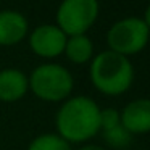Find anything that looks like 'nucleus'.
Segmentation results:
<instances>
[{
	"label": "nucleus",
	"instance_id": "11",
	"mask_svg": "<svg viewBox=\"0 0 150 150\" xmlns=\"http://www.w3.org/2000/svg\"><path fill=\"white\" fill-rule=\"evenodd\" d=\"M28 150H71V144H68L58 134L45 132L31 140Z\"/></svg>",
	"mask_w": 150,
	"mask_h": 150
},
{
	"label": "nucleus",
	"instance_id": "2",
	"mask_svg": "<svg viewBox=\"0 0 150 150\" xmlns=\"http://www.w3.org/2000/svg\"><path fill=\"white\" fill-rule=\"evenodd\" d=\"M91 82L98 92L110 97L129 91L134 81V66L127 57L115 53L111 50L94 55L89 68Z\"/></svg>",
	"mask_w": 150,
	"mask_h": 150
},
{
	"label": "nucleus",
	"instance_id": "1",
	"mask_svg": "<svg viewBox=\"0 0 150 150\" xmlns=\"http://www.w3.org/2000/svg\"><path fill=\"white\" fill-rule=\"evenodd\" d=\"M55 126L68 144L87 142L100 132V107L86 95L68 97L55 115Z\"/></svg>",
	"mask_w": 150,
	"mask_h": 150
},
{
	"label": "nucleus",
	"instance_id": "9",
	"mask_svg": "<svg viewBox=\"0 0 150 150\" xmlns=\"http://www.w3.org/2000/svg\"><path fill=\"white\" fill-rule=\"evenodd\" d=\"M29 91L28 76L18 68H5L0 71V102H16Z\"/></svg>",
	"mask_w": 150,
	"mask_h": 150
},
{
	"label": "nucleus",
	"instance_id": "8",
	"mask_svg": "<svg viewBox=\"0 0 150 150\" xmlns=\"http://www.w3.org/2000/svg\"><path fill=\"white\" fill-rule=\"evenodd\" d=\"M29 33L26 16L16 10L0 11V47H11L20 44Z\"/></svg>",
	"mask_w": 150,
	"mask_h": 150
},
{
	"label": "nucleus",
	"instance_id": "3",
	"mask_svg": "<svg viewBox=\"0 0 150 150\" xmlns=\"http://www.w3.org/2000/svg\"><path fill=\"white\" fill-rule=\"evenodd\" d=\"M29 89L44 102H62L71 95L74 81L65 66L58 63H42L28 78Z\"/></svg>",
	"mask_w": 150,
	"mask_h": 150
},
{
	"label": "nucleus",
	"instance_id": "6",
	"mask_svg": "<svg viewBox=\"0 0 150 150\" xmlns=\"http://www.w3.org/2000/svg\"><path fill=\"white\" fill-rule=\"evenodd\" d=\"M66 36L57 24H40L34 28L29 34V47L37 57L55 58L65 50Z\"/></svg>",
	"mask_w": 150,
	"mask_h": 150
},
{
	"label": "nucleus",
	"instance_id": "5",
	"mask_svg": "<svg viewBox=\"0 0 150 150\" xmlns=\"http://www.w3.org/2000/svg\"><path fill=\"white\" fill-rule=\"evenodd\" d=\"M98 0H62L57 8V26L66 36L86 34L98 18Z\"/></svg>",
	"mask_w": 150,
	"mask_h": 150
},
{
	"label": "nucleus",
	"instance_id": "4",
	"mask_svg": "<svg viewBox=\"0 0 150 150\" xmlns=\"http://www.w3.org/2000/svg\"><path fill=\"white\" fill-rule=\"evenodd\" d=\"M150 39V29L142 18L126 16L118 20L107 33L108 50L123 57L136 55L145 49Z\"/></svg>",
	"mask_w": 150,
	"mask_h": 150
},
{
	"label": "nucleus",
	"instance_id": "15",
	"mask_svg": "<svg viewBox=\"0 0 150 150\" xmlns=\"http://www.w3.org/2000/svg\"><path fill=\"white\" fill-rule=\"evenodd\" d=\"M142 20H144V23L147 24V28L150 29V5L147 7V10H145V15H144V18H142Z\"/></svg>",
	"mask_w": 150,
	"mask_h": 150
},
{
	"label": "nucleus",
	"instance_id": "13",
	"mask_svg": "<svg viewBox=\"0 0 150 150\" xmlns=\"http://www.w3.org/2000/svg\"><path fill=\"white\" fill-rule=\"evenodd\" d=\"M120 111L116 108H105L100 110V131H108L113 127L120 126Z\"/></svg>",
	"mask_w": 150,
	"mask_h": 150
},
{
	"label": "nucleus",
	"instance_id": "7",
	"mask_svg": "<svg viewBox=\"0 0 150 150\" xmlns=\"http://www.w3.org/2000/svg\"><path fill=\"white\" fill-rule=\"evenodd\" d=\"M121 126L131 134L150 132V98H136L120 113Z\"/></svg>",
	"mask_w": 150,
	"mask_h": 150
},
{
	"label": "nucleus",
	"instance_id": "12",
	"mask_svg": "<svg viewBox=\"0 0 150 150\" xmlns=\"http://www.w3.org/2000/svg\"><path fill=\"white\" fill-rule=\"evenodd\" d=\"M102 132H103V140L111 149H126L132 142V134L127 129H124L121 124L113 127V129L102 131Z\"/></svg>",
	"mask_w": 150,
	"mask_h": 150
},
{
	"label": "nucleus",
	"instance_id": "10",
	"mask_svg": "<svg viewBox=\"0 0 150 150\" xmlns=\"http://www.w3.org/2000/svg\"><path fill=\"white\" fill-rule=\"evenodd\" d=\"M63 53L69 62L76 63V65H84L94 58V44L86 34L69 36L66 39Z\"/></svg>",
	"mask_w": 150,
	"mask_h": 150
},
{
	"label": "nucleus",
	"instance_id": "14",
	"mask_svg": "<svg viewBox=\"0 0 150 150\" xmlns=\"http://www.w3.org/2000/svg\"><path fill=\"white\" fill-rule=\"evenodd\" d=\"M78 150H107L105 147H100V145H94V144H86V145L79 147Z\"/></svg>",
	"mask_w": 150,
	"mask_h": 150
}]
</instances>
